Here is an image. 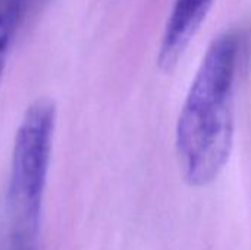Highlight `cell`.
Segmentation results:
<instances>
[{"label": "cell", "mask_w": 251, "mask_h": 250, "mask_svg": "<svg viewBox=\"0 0 251 250\" xmlns=\"http://www.w3.org/2000/svg\"><path fill=\"white\" fill-rule=\"evenodd\" d=\"M246 50L241 29H226L206 50L176 124V155L193 187L212 184L225 168L234 143V100Z\"/></svg>", "instance_id": "1"}, {"label": "cell", "mask_w": 251, "mask_h": 250, "mask_svg": "<svg viewBox=\"0 0 251 250\" xmlns=\"http://www.w3.org/2000/svg\"><path fill=\"white\" fill-rule=\"evenodd\" d=\"M213 0H175L159 50V65L171 69L206 18Z\"/></svg>", "instance_id": "3"}, {"label": "cell", "mask_w": 251, "mask_h": 250, "mask_svg": "<svg viewBox=\"0 0 251 250\" xmlns=\"http://www.w3.org/2000/svg\"><path fill=\"white\" fill-rule=\"evenodd\" d=\"M24 0H0V80L6 68L12 38L18 27Z\"/></svg>", "instance_id": "4"}, {"label": "cell", "mask_w": 251, "mask_h": 250, "mask_svg": "<svg viewBox=\"0 0 251 250\" xmlns=\"http://www.w3.org/2000/svg\"><path fill=\"white\" fill-rule=\"evenodd\" d=\"M54 125V105L38 99L28 106L16 130L7 186L9 237L38 239Z\"/></svg>", "instance_id": "2"}]
</instances>
